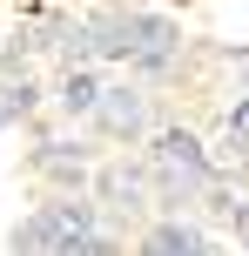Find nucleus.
Returning a JSON list of instances; mask_svg holds the SVG:
<instances>
[{
    "label": "nucleus",
    "instance_id": "obj_1",
    "mask_svg": "<svg viewBox=\"0 0 249 256\" xmlns=\"http://www.w3.org/2000/svg\"><path fill=\"white\" fill-rule=\"evenodd\" d=\"M74 54H88V61L162 68L175 54V27L169 20H81L74 27Z\"/></svg>",
    "mask_w": 249,
    "mask_h": 256
},
{
    "label": "nucleus",
    "instance_id": "obj_2",
    "mask_svg": "<svg viewBox=\"0 0 249 256\" xmlns=\"http://www.w3.org/2000/svg\"><path fill=\"white\" fill-rule=\"evenodd\" d=\"M13 243H20V250H88V243H94V216L74 209V202H61V209H47V216L20 222Z\"/></svg>",
    "mask_w": 249,
    "mask_h": 256
},
{
    "label": "nucleus",
    "instance_id": "obj_3",
    "mask_svg": "<svg viewBox=\"0 0 249 256\" xmlns=\"http://www.w3.org/2000/svg\"><path fill=\"white\" fill-rule=\"evenodd\" d=\"M94 122H101L108 135H142V128H148V94H135V88H101Z\"/></svg>",
    "mask_w": 249,
    "mask_h": 256
},
{
    "label": "nucleus",
    "instance_id": "obj_4",
    "mask_svg": "<svg viewBox=\"0 0 249 256\" xmlns=\"http://www.w3.org/2000/svg\"><path fill=\"white\" fill-rule=\"evenodd\" d=\"M162 155H169V162L182 168L189 182L209 176V155H202V148H196V135H182V128H169V135H162Z\"/></svg>",
    "mask_w": 249,
    "mask_h": 256
},
{
    "label": "nucleus",
    "instance_id": "obj_5",
    "mask_svg": "<svg viewBox=\"0 0 249 256\" xmlns=\"http://www.w3.org/2000/svg\"><path fill=\"white\" fill-rule=\"evenodd\" d=\"M94 102H101V81H94V74H67V81H61V108L94 115Z\"/></svg>",
    "mask_w": 249,
    "mask_h": 256
},
{
    "label": "nucleus",
    "instance_id": "obj_6",
    "mask_svg": "<svg viewBox=\"0 0 249 256\" xmlns=\"http://www.w3.org/2000/svg\"><path fill=\"white\" fill-rule=\"evenodd\" d=\"M202 236L196 230H182V222H169V230H155V250H196Z\"/></svg>",
    "mask_w": 249,
    "mask_h": 256
},
{
    "label": "nucleus",
    "instance_id": "obj_7",
    "mask_svg": "<svg viewBox=\"0 0 249 256\" xmlns=\"http://www.w3.org/2000/svg\"><path fill=\"white\" fill-rule=\"evenodd\" d=\"M236 155H249V102L236 108Z\"/></svg>",
    "mask_w": 249,
    "mask_h": 256
},
{
    "label": "nucleus",
    "instance_id": "obj_8",
    "mask_svg": "<svg viewBox=\"0 0 249 256\" xmlns=\"http://www.w3.org/2000/svg\"><path fill=\"white\" fill-rule=\"evenodd\" d=\"M243 61H249V54H243Z\"/></svg>",
    "mask_w": 249,
    "mask_h": 256
}]
</instances>
